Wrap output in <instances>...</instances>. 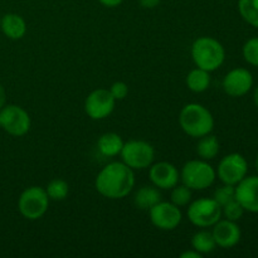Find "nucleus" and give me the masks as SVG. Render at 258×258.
Listing matches in <instances>:
<instances>
[{"label":"nucleus","instance_id":"f257e3e1","mask_svg":"<svg viewBox=\"0 0 258 258\" xmlns=\"http://www.w3.org/2000/svg\"><path fill=\"white\" fill-rule=\"evenodd\" d=\"M135 186V174L122 161L107 164L97 174L95 188L102 197L108 199H122Z\"/></svg>","mask_w":258,"mask_h":258},{"label":"nucleus","instance_id":"f03ea898","mask_svg":"<svg viewBox=\"0 0 258 258\" xmlns=\"http://www.w3.org/2000/svg\"><path fill=\"white\" fill-rule=\"evenodd\" d=\"M179 125L186 135L199 139L213 131L214 117L201 103H188L179 113Z\"/></svg>","mask_w":258,"mask_h":258},{"label":"nucleus","instance_id":"7ed1b4c3","mask_svg":"<svg viewBox=\"0 0 258 258\" xmlns=\"http://www.w3.org/2000/svg\"><path fill=\"white\" fill-rule=\"evenodd\" d=\"M190 54L194 64L208 72L218 70L226 59L223 44L213 37H199L194 40Z\"/></svg>","mask_w":258,"mask_h":258},{"label":"nucleus","instance_id":"20e7f679","mask_svg":"<svg viewBox=\"0 0 258 258\" xmlns=\"http://www.w3.org/2000/svg\"><path fill=\"white\" fill-rule=\"evenodd\" d=\"M217 178L216 170L207 160H189L183 165L180 180L191 190H204L213 185Z\"/></svg>","mask_w":258,"mask_h":258},{"label":"nucleus","instance_id":"39448f33","mask_svg":"<svg viewBox=\"0 0 258 258\" xmlns=\"http://www.w3.org/2000/svg\"><path fill=\"white\" fill-rule=\"evenodd\" d=\"M49 207V197L45 188L29 186L20 194L18 199V209L28 221H37L42 218Z\"/></svg>","mask_w":258,"mask_h":258},{"label":"nucleus","instance_id":"423d86ee","mask_svg":"<svg viewBox=\"0 0 258 258\" xmlns=\"http://www.w3.org/2000/svg\"><path fill=\"white\" fill-rule=\"evenodd\" d=\"M122 163L133 170H143L150 168L155 159V150L153 145L144 140H130L123 143L120 153Z\"/></svg>","mask_w":258,"mask_h":258},{"label":"nucleus","instance_id":"0eeeda50","mask_svg":"<svg viewBox=\"0 0 258 258\" xmlns=\"http://www.w3.org/2000/svg\"><path fill=\"white\" fill-rule=\"evenodd\" d=\"M186 216L193 226L208 228L222 218V207L213 198H199L189 204Z\"/></svg>","mask_w":258,"mask_h":258},{"label":"nucleus","instance_id":"6e6552de","mask_svg":"<svg viewBox=\"0 0 258 258\" xmlns=\"http://www.w3.org/2000/svg\"><path fill=\"white\" fill-rule=\"evenodd\" d=\"M30 116L18 105H5L0 110V127L9 135L20 138L30 130Z\"/></svg>","mask_w":258,"mask_h":258},{"label":"nucleus","instance_id":"1a4fd4ad","mask_svg":"<svg viewBox=\"0 0 258 258\" xmlns=\"http://www.w3.org/2000/svg\"><path fill=\"white\" fill-rule=\"evenodd\" d=\"M248 173V163L239 153H232L222 158L216 174L223 184L236 186Z\"/></svg>","mask_w":258,"mask_h":258},{"label":"nucleus","instance_id":"9d476101","mask_svg":"<svg viewBox=\"0 0 258 258\" xmlns=\"http://www.w3.org/2000/svg\"><path fill=\"white\" fill-rule=\"evenodd\" d=\"M116 100L110 90L97 88L92 91L85 100V111L92 120H103L113 112Z\"/></svg>","mask_w":258,"mask_h":258},{"label":"nucleus","instance_id":"9b49d317","mask_svg":"<svg viewBox=\"0 0 258 258\" xmlns=\"http://www.w3.org/2000/svg\"><path fill=\"white\" fill-rule=\"evenodd\" d=\"M149 214L151 223L161 231H174L183 219L180 208L171 202H159L149 211Z\"/></svg>","mask_w":258,"mask_h":258},{"label":"nucleus","instance_id":"f8f14e48","mask_svg":"<svg viewBox=\"0 0 258 258\" xmlns=\"http://www.w3.org/2000/svg\"><path fill=\"white\" fill-rule=\"evenodd\" d=\"M253 87V76L247 68H234L223 78V90L231 97H242Z\"/></svg>","mask_w":258,"mask_h":258},{"label":"nucleus","instance_id":"ddd939ff","mask_svg":"<svg viewBox=\"0 0 258 258\" xmlns=\"http://www.w3.org/2000/svg\"><path fill=\"white\" fill-rule=\"evenodd\" d=\"M149 178L156 188L169 190L178 185L180 174L174 164L169 163V161H159V163L150 165Z\"/></svg>","mask_w":258,"mask_h":258},{"label":"nucleus","instance_id":"4468645a","mask_svg":"<svg viewBox=\"0 0 258 258\" xmlns=\"http://www.w3.org/2000/svg\"><path fill=\"white\" fill-rule=\"evenodd\" d=\"M212 234L214 237L217 247L221 248H232L241 241V228L237 222L229 221V219H219L213 226Z\"/></svg>","mask_w":258,"mask_h":258},{"label":"nucleus","instance_id":"2eb2a0df","mask_svg":"<svg viewBox=\"0 0 258 258\" xmlns=\"http://www.w3.org/2000/svg\"><path fill=\"white\" fill-rule=\"evenodd\" d=\"M236 199L246 212L258 213V175L244 176L237 184Z\"/></svg>","mask_w":258,"mask_h":258},{"label":"nucleus","instance_id":"dca6fc26","mask_svg":"<svg viewBox=\"0 0 258 258\" xmlns=\"http://www.w3.org/2000/svg\"><path fill=\"white\" fill-rule=\"evenodd\" d=\"M0 29L9 39H22L27 33V23L24 18L15 13H9L0 18Z\"/></svg>","mask_w":258,"mask_h":258},{"label":"nucleus","instance_id":"f3484780","mask_svg":"<svg viewBox=\"0 0 258 258\" xmlns=\"http://www.w3.org/2000/svg\"><path fill=\"white\" fill-rule=\"evenodd\" d=\"M159 202H161V193L155 185L141 186L134 196V204L141 211H150Z\"/></svg>","mask_w":258,"mask_h":258},{"label":"nucleus","instance_id":"a211bd4d","mask_svg":"<svg viewBox=\"0 0 258 258\" xmlns=\"http://www.w3.org/2000/svg\"><path fill=\"white\" fill-rule=\"evenodd\" d=\"M123 140L118 134L106 133L98 139L97 148L98 151L106 158H113V156L120 155L122 150Z\"/></svg>","mask_w":258,"mask_h":258},{"label":"nucleus","instance_id":"6ab92c4d","mask_svg":"<svg viewBox=\"0 0 258 258\" xmlns=\"http://www.w3.org/2000/svg\"><path fill=\"white\" fill-rule=\"evenodd\" d=\"M186 87L194 93H202L211 86V72L202 68H194L188 73L185 78Z\"/></svg>","mask_w":258,"mask_h":258},{"label":"nucleus","instance_id":"aec40b11","mask_svg":"<svg viewBox=\"0 0 258 258\" xmlns=\"http://www.w3.org/2000/svg\"><path fill=\"white\" fill-rule=\"evenodd\" d=\"M219 149H221V144L217 136L208 134L202 138H199L198 144H197V154L203 160H213L217 158L219 154Z\"/></svg>","mask_w":258,"mask_h":258},{"label":"nucleus","instance_id":"412c9836","mask_svg":"<svg viewBox=\"0 0 258 258\" xmlns=\"http://www.w3.org/2000/svg\"><path fill=\"white\" fill-rule=\"evenodd\" d=\"M191 247L193 249L198 251L199 253L203 254L212 253L216 249L217 243L214 241V237L212 232L209 231H199L191 237Z\"/></svg>","mask_w":258,"mask_h":258},{"label":"nucleus","instance_id":"4be33fe9","mask_svg":"<svg viewBox=\"0 0 258 258\" xmlns=\"http://www.w3.org/2000/svg\"><path fill=\"white\" fill-rule=\"evenodd\" d=\"M238 12L244 22L258 28V0H238Z\"/></svg>","mask_w":258,"mask_h":258},{"label":"nucleus","instance_id":"5701e85b","mask_svg":"<svg viewBox=\"0 0 258 258\" xmlns=\"http://www.w3.org/2000/svg\"><path fill=\"white\" fill-rule=\"evenodd\" d=\"M45 191L49 197V201H64L70 193V185L63 179H53L45 186Z\"/></svg>","mask_w":258,"mask_h":258},{"label":"nucleus","instance_id":"b1692460","mask_svg":"<svg viewBox=\"0 0 258 258\" xmlns=\"http://www.w3.org/2000/svg\"><path fill=\"white\" fill-rule=\"evenodd\" d=\"M171 203H174L175 206L180 207L188 206L191 202V189H189L188 186H185L184 184L181 185H175L171 189Z\"/></svg>","mask_w":258,"mask_h":258},{"label":"nucleus","instance_id":"393cba45","mask_svg":"<svg viewBox=\"0 0 258 258\" xmlns=\"http://www.w3.org/2000/svg\"><path fill=\"white\" fill-rule=\"evenodd\" d=\"M242 54L248 64L258 67V37L251 38L244 43L242 48Z\"/></svg>","mask_w":258,"mask_h":258},{"label":"nucleus","instance_id":"a878e982","mask_svg":"<svg viewBox=\"0 0 258 258\" xmlns=\"http://www.w3.org/2000/svg\"><path fill=\"white\" fill-rule=\"evenodd\" d=\"M213 199L221 207L226 206L227 203L236 199V186L229 185V184H223V185L216 189L213 194Z\"/></svg>","mask_w":258,"mask_h":258},{"label":"nucleus","instance_id":"bb28decb","mask_svg":"<svg viewBox=\"0 0 258 258\" xmlns=\"http://www.w3.org/2000/svg\"><path fill=\"white\" fill-rule=\"evenodd\" d=\"M244 208L241 206L237 199H233L229 203H227L226 206L222 207V216L226 217V219H229V221L237 222L243 217L244 214Z\"/></svg>","mask_w":258,"mask_h":258},{"label":"nucleus","instance_id":"cd10ccee","mask_svg":"<svg viewBox=\"0 0 258 258\" xmlns=\"http://www.w3.org/2000/svg\"><path fill=\"white\" fill-rule=\"evenodd\" d=\"M108 90H110L111 95L113 96L116 101L123 100L128 95V86L122 81H117V82L112 83Z\"/></svg>","mask_w":258,"mask_h":258},{"label":"nucleus","instance_id":"c85d7f7f","mask_svg":"<svg viewBox=\"0 0 258 258\" xmlns=\"http://www.w3.org/2000/svg\"><path fill=\"white\" fill-rule=\"evenodd\" d=\"M161 3V0H139V4L144 8V9H154L158 7Z\"/></svg>","mask_w":258,"mask_h":258},{"label":"nucleus","instance_id":"c756f323","mask_svg":"<svg viewBox=\"0 0 258 258\" xmlns=\"http://www.w3.org/2000/svg\"><path fill=\"white\" fill-rule=\"evenodd\" d=\"M180 258H202V254L196 249H186L180 253Z\"/></svg>","mask_w":258,"mask_h":258},{"label":"nucleus","instance_id":"7c9ffc66","mask_svg":"<svg viewBox=\"0 0 258 258\" xmlns=\"http://www.w3.org/2000/svg\"><path fill=\"white\" fill-rule=\"evenodd\" d=\"M98 2L106 8H115V7H118L123 0H98Z\"/></svg>","mask_w":258,"mask_h":258},{"label":"nucleus","instance_id":"2f4dec72","mask_svg":"<svg viewBox=\"0 0 258 258\" xmlns=\"http://www.w3.org/2000/svg\"><path fill=\"white\" fill-rule=\"evenodd\" d=\"M5 102H7V92H5L4 87L0 85V110L4 107Z\"/></svg>","mask_w":258,"mask_h":258},{"label":"nucleus","instance_id":"473e14b6","mask_svg":"<svg viewBox=\"0 0 258 258\" xmlns=\"http://www.w3.org/2000/svg\"><path fill=\"white\" fill-rule=\"evenodd\" d=\"M253 101H254V105L258 108V86L254 88V93H253Z\"/></svg>","mask_w":258,"mask_h":258},{"label":"nucleus","instance_id":"72a5a7b5","mask_svg":"<svg viewBox=\"0 0 258 258\" xmlns=\"http://www.w3.org/2000/svg\"><path fill=\"white\" fill-rule=\"evenodd\" d=\"M256 170L258 173V154H257V158H256Z\"/></svg>","mask_w":258,"mask_h":258}]
</instances>
